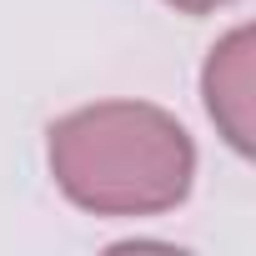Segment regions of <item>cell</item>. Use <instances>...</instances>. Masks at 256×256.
<instances>
[{
  "mask_svg": "<svg viewBox=\"0 0 256 256\" xmlns=\"http://www.w3.org/2000/svg\"><path fill=\"white\" fill-rule=\"evenodd\" d=\"M50 176L80 211L161 216L186 201L196 146L161 106L100 100L50 126Z\"/></svg>",
  "mask_w": 256,
  "mask_h": 256,
  "instance_id": "cell-1",
  "label": "cell"
},
{
  "mask_svg": "<svg viewBox=\"0 0 256 256\" xmlns=\"http://www.w3.org/2000/svg\"><path fill=\"white\" fill-rule=\"evenodd\" d=\"M206 110L221 136L251 156V30H231L206 60Z\"/></svg>",
  "mask_w": 256,
  "mask_h": 256,
  "instance_id": "cell-2",
  "label": "cell"
},
{
  "mask_svg": "<svg viewBox=\"0 0 256 256\" xmlns=\"http://www.w3.org/2000/svg\"><path fill=\"white\" fill-rule=\"evenodd\" d=\"M166 6H176V10H186V16H206V10H216V6H231V0H166Z\"/></svg>",
  "mask_w": 256,
  "mask_h": 256,
  "instance_id": "cell-3",
  "label": "cell"
}]
</instances>
